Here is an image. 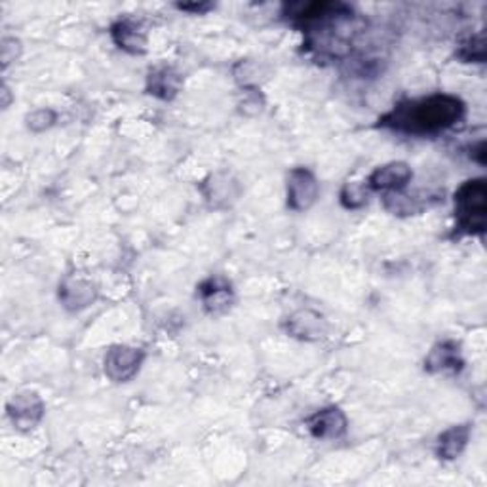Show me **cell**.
Here are the masks:
<instances>
[{
  "mask_svg": "<svg viewBox=\"0 0 487 487\" xmlns=\"http://www.w3.org/2000/svg\"><path fill=\"white\" fill-rule=\"evenodd\" d=\"M143 360V350L128 345H115L107 350L103 358V370L105 375L115 380V383H128L140 372Z\"/></svg>",
  "mask_w": 487,
  "mask_h": 487,
  "instance_id": "cell-4",
  "label": "cell"
},
{
  "mask_svg": "<svg viewBox=\"0 0 487 487\" xmlns=\"http://www.w3.org/2000/svg\"><path fill=\"white\" fill-rule=\"evenodd\" d=\"M0 54H3V65L8 67L12 61H15L21 54V44L18 38H4L3 40V48H0Z\"/></svg>",
  "mask_w": 487,
  "mask_h": 487,
  "instance_id": "cell-20",
  "label": "cell"
},
{
  "mask_svg": "<svg viewBox=\"0 0 487 487\" xmlns=\"http://www.w3.org/2000/svg\"><path fill=\"white\" fill-rule=\"evenodd\" d=\"M286 15L303 29L304 46L326 57L350 54L360 30L358 15L345 3H295L286 6Z\"/></svg>",
  "mask_w": 487,
  "mask_h": 487,
  "instance_id": "cell-1",
  "label": "cell"
},
{
  "mask_svg": "<svg viewBox=\"0 0 487 487\" xmlns=\"http://www.w3.org/2000/svg\"><path fill=\"white\" fill-rule=\"evenodd\" d=\"M411 177H414V170H411L409 164L398 160L375 167L373 174L365 181V185H368L370 192H400L406 191Z\"/></svg>",
  "mask_w": 487,
  "mask_h": 487,
  "instance_id": "cell-7",
  "label": "cell"
},
{
  "mask_svg": "<svg viewBox=\"0 0 487 487\" xmlns=\"http://www.w3.org/2000/svg\"><path fill=\"white\" fill-rule=\"evenodd\" d=\"M320 187L307 167H294L287 175V206L294 211H307L318 201Z\"/></svg>",
  "mask_w": 487,
  "mask_h": 487,
  "instance_id": "cell-5",
  "label": "cell"
},
{
  "mask_svg": "<svg viewBox=\"0 0 487 487\" xmlns=\"http://www.w3.org/2000/svg\"><path fill=\"white\" fill-rule=\"evenodd\" d=\"M198 294H201L206 309L208 311H219V309H226L228 303H231V295L233 289L231 284H228L225 278L219 277H211L206 282L201 284L198 287Z\"/></svg>",
  "mask_w": 487,
  "mask_h": 487,
  "instance_id": "cell-15",
  "label": "cell"
},
{
  "mask_svg": "<svg viewBox=\"0 0 487 487\" xmlns=\"http://www.w3.org/2000/svg\"><path fill=\"white\" fill-rule=\"evenodd\" d=\"M111 38L120 50L132 56H143L147 52L145 30L132 20H120L111 27Z\"/></svg>",
  "mask_w": 487,
  "mask_h": 487,
  "instance_id": "cell-12",
  "label": "cell"
},
{
  "mask_svg": "<svg viewBox=\"0 0 487 487\" xmlns=\"http://www.w3.org/2000/svg\"><path fill=\"white\" fill-rule=\"evenodd\" d=\"M470 440V426L468 424H455L446 432L438 436L436 453L440 459L444 461H455L459 457Z\"/></svg>",
  "mask_w": 487,
  "mask_h": 487,
  "instance_id": "cell-14",
  "label": "cell"
},
{
  "mask_svg": "<svg viewBox=\"0 0 487 487\" xmlns=\"http://www.w3.org/2000/svg\"><path fill=\"white\" fill-rule=\"evenodd\" d=\"M96 286L76 277H67L59 284V301L67 311H82L96 301Z\"/></svg>",
  "mask_w": 487,
  "mask_h": 487,
  "instance_id": "cell-11",
  "label": "cell"
},
{
  "mask_svg": "<svg viewBox=\"0 0 487 487\" xmlns=\"http://www.w3.org/2000/svg\"><path fill=\"white\" fill-rule=\"evenodd\" d=\"M309 432L318 440H337L346 432V415L339 407H324L307 419Z\"/></svg>",
  "mask_w": 487,
  "mask_h": 487,
  "instance_id": "cell-9",
  "label": "cell"
},
{
  "mask_svg": "<svg viewBox=\"0 0 487 487\" xmlns=\"http://www.w3.org/2000/svg\"><path fill=\"white\" fill-rule=\"evenodd\" d=\"M181 84H183L181 74L174 67H167V65L152 69L147 76L149 94L164 101L174 99L179 94Z\"/></svg>",
  "mask_w": 487,
  "mask_h": 487,
  "instance_id": "cell-13",
  "label": "cell"
},
{
  "mask_svg": "<svg viewBox=\"0 0 487 487\" xmlns=\"http://www.w3.org/2000/svg\"><path fill=\"white\" fill-rule=\"evenodd\" d=\"M8 417L18 431H33L44 417V402L37 392L15 394L8 402Z\"/></svg>",
  "mask_w": 487,
  "mask_h": 487,
  "instance_id": "cell-6",
  "label": "cell"
},
{
  "mask_svg": "<svg viewBox=\"0 0 487 487\" xmlns=\"http://www.w3.org/2000/svg\"><path fill=\"white\" fill-rule=\"evenodd\" d=\"M56 113L52 109H38V111H33V113H29L25 122H27V128L30 132H44V130H48L54 126V122H56Z\"/></svg>",
  "mask_w": 487,
  "mask_h": 487,
  "instance_id": "cell-19",
  "label": "cell"
},
{
  "mask_svg": "<svg viewBox=\"0 0 487 487\" xmlns=\"http://www.w3.org/2000/svg\"><path fill=\"white\" fill-rule=\"evenodd\" d=\"M3 96H4L3 107H4V109H6V107L10 105V90H8V86H3Z\"/></svg>",
  "mask_w": 487,
  "mask_h": 487,
  "instance_id": "cell-22",
  "label": "cell"
},
{
  "mask_svg": "<svg viewBox=\"0 0 487 487\" xmlns=\"http://www.w3.org/2000/svg\"><path fill=\"white\" fill-rule=\"evenodd\" d=\"M463 365L465 360L461 356V348L453 341L436 343L424 358V372L429 373H457L463 370Z\"/></svg>",
  "mask_w": 487,
  "mask_h": 487,
  "instance_id": "cell-10",
  "label": "cell"
},
{
  "mask_svg": "<svg viewBox=\"0 0 487 487\" xmlns=\"http://www.w3.org/2000/svg\"><path fill=\"white\" fill-rule=\"evenodd\" d=\"M465 116V103L451 94L402 101L380 118V126L407 135H434L453 128Z\"/></svg>",
  "mask_w": 487,
  "mask_h": 487,
  "instance_id": "cell-2",
  "label": "cell"
},
{
  "mask_svg": "<svg viewBox=\"0 0 487 487\" xmlns=\"http://www.w3.org/2000/svg\"><path fill=\"white\" fill-rule=\"evenodd\" d=\"M177 8L179 10H183V12H192V13H206L208 10H211L213 8V4H209V3H194V4H177Z\"/></svg>",
  "mask_w": 487,
  "mask_h": 487,
  "instance_id": "cell-21",
  "label": "cell"
},
{
  "mask_svg": "<svg viewBox=\"0 0 487 487\" xmlns=\"http://www.w3.org/2000/svg\"><path fill=\"white\" fill-rule=\"evenodd\" d=\"M487 219V183L468 179L455 191V221L461 235L482 236Z\"/></svg>",
  "mask_w": 487,
  "mask_h": 487,
  "instance_id": "cell-3",
  "label": "cell"
},
{
  "mask_svg": "<svg viewBox=\"0 0 487 487\" xmlns=\"http://www.w3.org/2000/svg\"><path fill=\"white\" fill-rule=\"evenodd\" d=\"M287 333L301 341H318L328 333V320L311 309L294 312L286 322Z\"/></svg>",
  "mask_w": 487,
  "mask_h": 487,
  "instance_id": "cell-8",
  "label": "cell"
},
{
  "mask_svg": "<svg viewBox=\"0 0 487 487\" xmlns=\"http://www.w3.org/2000/svg\"><path fill=\"white\" fill-rule=\"evenodd\" d=\"M370 196V189L363 183H346L341 191V204L348 209H358L362 206H365Z\"/></svg>",
  "mask_w": 487,
  "mask_h": 487,
  "instance_id": "cell-18",
  "label": "cell"
},
{
  "mask_svg": "<svg viewBox=\"0 0 487 487\" xmlns=\"http://www.w3.org/2000/svg\"><path fill=\"white\" fill-rule=\"evenodd\" d=\"M426 202H429V198H421L417 194H406L404 191L400 192H389L385 194V208L390 213H398V216H414V213H419Z\"/></svg>",
  "mask_w": 487,
  "mask_h": 487,
  "instance_id": "cell-16",
  "label": "cell"
},
{
  "mask_svg": "<svg viewBox=\"0 0 487 487\" xmlns=\"http://www.w3.org/2000/svg\"><path fill=\"white\" fill-rule=\"evenodd\" d=\"M457 57L465 64H483L485 61V33L480 30L478 35H472L461 42Z\"/></svg>",
  "mask_w": 487,
  "mask_h": 487,
  "instance_id": "cell-17",
  "label": "cell"
}]
</instances>
